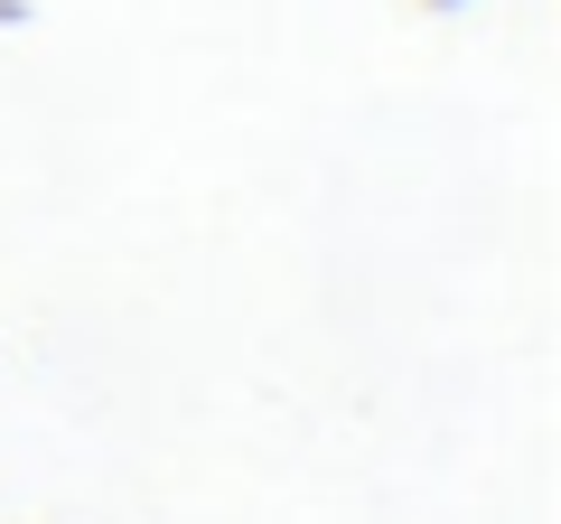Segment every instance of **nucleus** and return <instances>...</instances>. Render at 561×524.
Here are the masks:
<instances>
[{
  "instance_id": "obj_1",
  "label": "nucleus",
  "mask_w": 561,
  "mask_h": 524,
  "mask_svg": "<svg viewBox=\"0 0 561 524\" xmlns=\"http://www.w3.org/2000/svg\"><path fill=\"white\" fill-rule=\"evenodd\" d=\"M431 10H459V0H431Z\"/></svg>"
}]
</instances>
